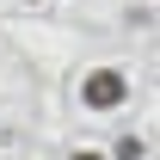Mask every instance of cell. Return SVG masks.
Here are the masks:
<instances>
[{"label":"cell","mask_w":160,"mask_h":160,"mask_svg":"<svg viewBox=\"0 0 160 160\" xmlns=\"http://www.w3.org/2000/svg\"><path fill=\"white\" fill-rule=\"evenodd\" d=\"M129 99V74L123 68H92V74L80 80V105L86 111H117Z\"/></svg>","instance_id":"obj_1"},{"label":"cell","mask_w":160,"mask_h":160,"mask_svg":"<svg viewBox=\"0 0 160 160\" xmlns=\"http://www.w3.org/2000/svg\"><path fill=\"white\" fill-rule=\"evenodd\" d=\"M142 154H148L142 136H117V142H111V160H142Z\"/></svg>","instance_id":"obj_2"},{"label":"cell","mask_w":160,"mask_h":160,"mask_svg":"<svg viewBox=\"0 0 160 160\" xmlns=\"http://www.w3.org/2000/svg\"><path fill=\"white\" fill-rule=\"evenodd\" d=\"M68 160H111V154H105V148H74Z\"/></svg>","instance_id":"obj_3"},{"label":"cell","mask_w":160,"mask_h":160,"mask_svg":"<svg viewBox=\"0 0 160 160\" xmlns=\"http://www.w3.org/2000/svg\"><path fill=\"white\" fill-rule=\"evenodd\" d=\"M25 6H49V0H25Z\"/></svg>","instance_id":"obj_4"}]
</instances>
